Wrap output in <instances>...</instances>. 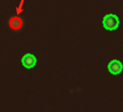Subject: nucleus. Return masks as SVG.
<instances>
[{"instance_id": "obj_1", "label": "nucleus", "mask_w": 123, "mask_h": 112, "mask_svg": "<svg viewBox=\"0 0 123 112\" xmlns=\"http://www.w3.org/2000/svg\"><path fill=\"white\" fill-rule=\"evenodd\" d=\"M119 19L117 15L114 14H108L104 17L103 20V25L105 28L110 31L115 30L118 27Z\"/></svg>"}, {"instance_id": "obj_2", "label": "nucleus", "mask_w": 123, "mask_h": 112, "mask_svg": "<svg viewBox=\"0 0 123 112\" xmlns=\"http://www.w3.org/2000/svg\"><path fill=\"white\" fill-rule=\"evenodd\" d=\"M37 62L36 57L31 54H26L22 59V63L23 66L27 69L34 67Z\"/></svg>"}, {"instance_id": "obj_3", "label": "nucleus", "mask_w": 123, "mask_h": 112, "mask_svg": "<svg viewBox=\"0 0 123 112\" xmlns=\"http://www.w3.org/2000/svg\"><path fill=\"white\" fill-rule=\"evenodd\" d=\"M108 70L113 75L119 74L122 71L123 66L121 62L117 60H112L108 65Z\"/></svg>"}, {"instance_id": "obj_4", "label": "nucleus", "mask_w": 123, "mask_h": 112, "mask_svg": "<svg viewBox=\"0 0 123 112\" xmlns=\"http://www.w3.org/2000/svg\"><path fill=\"white\" fill-rule=\"evenodd\" d=\"M8 24L11 29L13 30H19L23 25V20L20 17L13 16L9 19Z\"/></svg>"}]
</instances>
